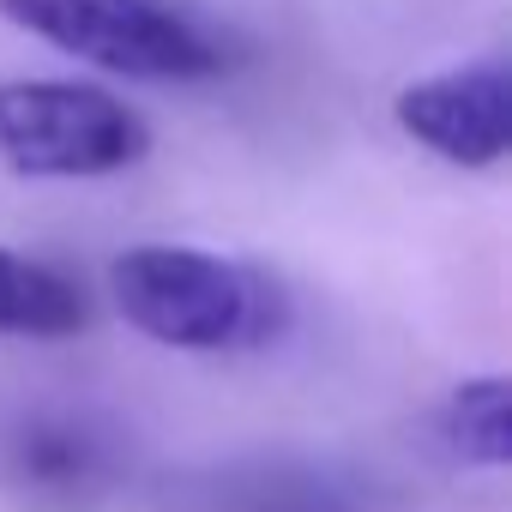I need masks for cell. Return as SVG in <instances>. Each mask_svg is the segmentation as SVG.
<instances>
[{"mask_svg":"<svg viewBox=\"0 0 512 512\" xmlns=\"http://www.w3.org/2000/svg\"><path fill=\"white\" fill-rule=\"evenodd\" d=\"M109 296L127 326L169 350H229L272 332V290L205 247H127L109 266Z\"/></svg>","mask_w":512,"mask_h":512,"instance_id":"cell-1","label":"cell"},{"mask_svg":"<svg viewBox=\"0 0 512 512\" xmlns=\"http://www.w3.org/2000/svg\"><path fill=\"white\" fill-rule=\"evenodd\" d=\"M0 19L127 79H211L235 61L181 0H0Z\"/></svg>","mask_w":512,"mask_h":512,"instance_id":"cell-2","label":"cell"},{"mask_svg":"<svg viewBox=\"0 0 512 512\" xmlns=\"http://www.w3.org/2000/svg\"><path fill=\"white\" fill-rule=\"evenodd\" d=\"M151 151L145 115L103 85L7 79L0 85V157L25 175H115Z\"/></svg>","mask_w":512,"mask_h":512,"instance_id":"cell-3","label":"cell"},{"mask_svg":"<svg viewBox=\"0 0 512 512\" xmlns=\"http://www.w3.org/2000/svg\"><path fill=\"white\" fill-rule=\"evenodd\" d=\"M398 127L458 169H488L512 145V73L500 61H470L434 79H416L392 103Z\"/></svg>","mask_w":512,"mask_h":512,"instance_id":"cell-4","label":"cell"},{"mask_svg":"<svg viewBox=\"0 0 512 512\" xmlns=\"http://www.w3.org/2000/svg\"><path fill=\"white\" fill-rule=\"evenodd\" d=\"M193 512H368V482L308 458H247L211 470Z\"/></svg>","mask_w":512,"mask_h":512,"instance_id":"cell-5","label":"cell"},{"mask_svg":"<svg viewBox=\"0 0 512 512\" xmlns=\"http://www.w3.org/2000/svg\"><path fill=\"white\" fill-rule=\"evenodd\" d=\"M7 464H13V482H25L31 494L67 500L109 476V440L79 416H31L7 440Z\"/></svg>","mask_w":512,"mask_h":512,"instance_id":"cell-6","label":"cell"},{"mask_svg":"<svg viewBox=\"0 0 512 512\" xmlns=\"http://www.w3.org/2000/svg\"><path fill=\"white\" fill-rule=\"evenodd\" d=\"M91 320L85 290L31 253L0 247V332L7 338H73Z\"/></svg>","mask_w":512,"mask_h":512,"instance_id":"cell-7","label":"cell"},{"mask_svg":"<svg viewBox=\"0 0 512 512\" xmlns=\"http://www.w3.org/2000/svg\"><path fill=\"white\" fill-rule=\"evenodd\" d=\"M440 434H446L452 458L500 470V464L512 458L506 380H500V374H482V380H464V386H452V398H446V410H440Z\"/></svg>","mask_w":512,"mask_h":512,"instance_id":"cell-8","label":"cell"}]
</instances>
